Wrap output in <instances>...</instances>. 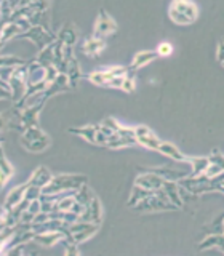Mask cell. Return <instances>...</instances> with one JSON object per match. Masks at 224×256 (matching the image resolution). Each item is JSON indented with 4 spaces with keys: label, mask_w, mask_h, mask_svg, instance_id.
Here are the masks:
<instances>
[{
    "label": "cell",
    "mask_w": 224,
    "mask_h": 256,
    "mask_svg": "<svg viewBox=\"0 0 224 256\" xmlns=\"http://www.w3.org/2000/svg\"><path fill=\"white\" fill-rule=\"evenodd\" d=\"M104 48V42H101V40H95V39H90L87 43H85V51H87L88 55H98L100 51Z\"/></svg>",
    "instance_id": "5"
},
{
    "label": "cell",
    "mask_w": 224,
    "mask_h": 256,
    "mask_svg": "<svg viewBox=\"0 0 224 256\" xmlns=\"http://www.w3.org/2000/svg\"><path fill=\"white\" fill-rule=\"evenodd\" d=\"M136 135H138V141H141L144 146L147 148H157L160 149V143H159V139L152 135L151 131L147 130L146 127H140V128H136Z\"/></svg>",
    "instance_id": "2"
},
{
    "label": "cell",
    "mask_w": 224,
    "mask_h": 256,
    "mask_svg": "<svg viewBox=\"0 0 224 256\" xmlns=\"http://www.w3.org/2000/svg\"><path fill=\"white\" fill-rule=\"evenodd\" d=\"M171 51H173V46H171V43H168V42H162L157 46L159 56H168V55H171Z\"/></svg>",
    "instance_id": "6"
},
{
    "label": "cell",
    "mask_w": 224,
    "mask_h": 256,
    "mask_svg": "<svg viewBox=\"0 0 224 256\" xmlns=\"http://www.w3.org/2000/svg\"><path fill=\"white\" fill-rule=\"evenodd\" d=\"M114 29H116V24H114V21H112L111 18H109V16L101 15V16H100V21H98L96 31L101 32V34H109V32H112Z\"/></svg>",
    "instance_id": "4"
},
{
    "label": "cell",
    "mask_w": 224,
    "mask_h": 256,
    "mask_svg": "<svg viewBox=\"0 0 224 256\" xmlns=\"http://www.w3.org/2000/svg\"><path fill=\"white\" fill-rule=\"evenodd\" d=\"M159 56V53H152V51H141V53H138L133 60V67H141L144 66V64L154 61L156 58Z\"/></svg>",
    "instance_id": "3"
},
{
    "label": "cell",
    "mask_w": 224,
    "mask_h": 256,
    "mask_svg": "<svg viewBox=\"0 0 224 256\" xmlns=\"http://www.w3.org/2000/svg\"><path fill=\"white\" fill-rule=\"evenodd\" d=\"M223 66H224V63H223Z\"/></svg>",
    "instance_id": "8"
},
{
    "label": "cell",
    "mask_w": 224,
    "mask_h": 256,
    "mask_svg": "<svg viewBox=\"0 0 224 256\" xmlns=\"http://www.w3.org/2000/svg\"><path fill=\"white\" fill-rule=\"evenodd\" d=\"M218 61L224 63V39H221L218 43Z\"/></svg>",
    "instance_id": "7"
},
{
    "label": "cell",
    "mask_w": 224,
    "mask_h": 256,
    "mask_svg": "<svg viewBox=\"0 0 224 256\" xmlns=\"http://www.w3.org/2000/svg\"><path fill=\"white\" fill-rule=\"evenodd\" d=\"M197 7L189 0H173V3L170 5V18L176 24H191L197 20Z\"/></svg>",
    "instance_id": "1"
}]
</instances>
